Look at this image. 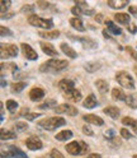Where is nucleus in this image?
Segmentation results:
<instances>
[{
	"instance_id": "obj_43",
	"label": "nucleus",
	"mask_w": 137,
	"mask_h": 158,
	"mask_svg": "<svg viewBox=\"0 0 137 158\" xmlns=\"http://www.w3.org/2000/svg\"><path fill=\"white\" fill-rule=\"evenodd\" d=\"M34 10V5H23L22 6V12L23 13H29V12H33Z\"/></svg>"
},
{
	"instance_id": "obj_41",
	"label": "nucleus",
	"mask_w": 137,
	"mask_h": 158,
	"mask_svg": "<svg viewBox=\"0 0 137 158\" xmlns=\"http://www.w3.org/2000/svg\"><path fill=\"white\" fill-rule=\"evenodd\" d=\"M104 136H105V138H108V139L111 140V139H113V138L115 136V133H114L113 129H108V130H105V131H104Z\"/></svg>"
},
{
	"instance_id": "obj_30",
	"label": "nucleus",
	"mask_w": 137,
	"mask_h": 158,
	"mask_svg": "<svg viewBox=\"0 0 137 158\" xmlns=\"http://www.w3.org/2000/svg\"><path fill=\"white\" fill-rule=\"evenodd\" d=\"M84 68H85V70H86V72H89V73H94V72H96L98 69L100 68V64H99V63H96V61H90V63L85 64V65H84Z\"/></svg>"
},
{
	"instance_id": "obj_24",
	"label": "nucleus",
	"mask_w": 137,
	"mask_h": 158,
	"mask_svg": "<svg viewBox=\"0 0 137 158\" xmlns=\"http://www.w3.org/2000/svg\"><path fill=\"white\" fill-rule=\"evenodd\" d=\"M60 48L64 51V54L65 55H67L68 57H71V59H75L76 56H77V54H76V51L74 50L72 47H70L67 44H61V46H60Z\"/></svg>"
},
{
	"instance_id": "obj_45",
	"label": "nucleus",
	"mask_w": 137,
	"mask_h": 158,
	"mask_svg": "<svg viewBox=\"0 0 137 158\" xmlns=\"http://www.w3.org/2000/svg\"><path fill=\"white\" fill-rule=\"evenodd\" d=\"M13 157V152L12 151H2V157L0 158H12Z\"/></svg>"
},
{
	"instance_id": "obj_25",
	"label": "nucleus",
	"mask_w": 137,
	"mask_h": 158,
	"mask_svg": "<svg viewBox=\"0 0 137 158\" xmlns=\"http://www.w3.org/2000/svg\"><path fill=\"white\" fill-rule=\"evenodd\" d=\"M55 138L57 140H61V142H65V140H68L72 138V131L71 130H64V131H60L55 135Z\"/></svg>"
},
{
	"instance_id": "obj_14",
	"label": "nucleus",
	"mask_w": 137,
	"mask_h": 158,
	"mask_svg": "<svg viewBox=\"0 0 137 158\" xmlns=\"http://www.w3.org/2000/svg\"><path fill=\"white\" fill-rule=\"evenodd\" d=\"M104 23H105L107 28H108V32H109V33H112V35H114V36L122 33V29H121L118 26H115L112 21H109V19H105V22H104Z\"/></svg>"
},
{
	"instance_id": "obj_52",
	"label": "nucleus",
	"mask_w": 137,
	"mask_h": 158,
	"mask_svg": "<svg viewBox=\"0 0 137 158\" xmlns=\"http://www.w3.org/2000/svg\"><path fill=\"white\" fill-rule=\"evenodd\" d=\"M102 19H103V15H102V14H99V15H96V17H95V21H96V22H99V23L102 22Z\"/></svg>"
},
{
	"instance_id": "obj_31",
	"label": "nucleus",
	"mask_w": 137,
	"mask_h": 158,
	"mask_svg": "<svg viewBox=\"0 0 137 158\" xmlns=\"http://www.w3.org/2000/svg\"><path fill=\"white\" fill-rule=\"evenodd\" d=\"M0 138L2 140H8V139H15L17 138V134L10 131V130H5V129H2V134H0Z\"/></svg>"
},
{
	"instance_id": "obj_27",
	"label": "nucleus",
	"mask_w": 137,
	"mask_h": 158,
	"mask_svg": "<svg viewBox=\"0 0 137 158\" xmlns=\"http://www.w3.org/2000/svg\"><path fill=\"white\" fill-rule=\"evenodd\" d=\"M112 97L114 98V100H118V101H126V98H127V96L124 94V92L122 89H119V88H113Z\"/></svg>"
},
{
	"instance_id": "obj_6",
	"label": "nucleus",
	"mask_w": 137,
	"mask_h": 158,
	"mask_svg": "<svg viewBox=\"0 0 137 158\" xmlns=\"http://www.w3.org/2000/svg\"><path fill=\"white\" fill-rule=\"evenodd\" d=\"M55 112L56 114H66L68 116H75L77 115V108L71 106V105H67V103H64V105H60L55 108Z\"/></svg>"
},
{
	"instance_id": "obj_34",
	"label": "nucleus",
	"mask_w": 137,
	"mask_h": 158,
	"mask_svg": "<svg viewBox=\"0 0 137 158\" xmlns=\"http://www.w3.org/2000/svg\"><path fill=\"white\" fill-rule=\"evenodd\" d=\"M10 151L13 152V157H14V158H28L27 154L23 153V152L19 149V148H17V147H10Z\"/></svg>"
},
{
	"instance_id": "obj_3",
	"label": "nucleus",
	"mask_w": 137,
	"mask_h": 158,
	"mask_svg": "<svg viewBox=\"0 0 137 158\" xmlns=\"http://www.w3.org/2000/svg\"><path fill=\"white\" fill-rule=\"evenodd\" d=\"M40 126H42L43 129L46 130H56L57 127L60 126H64L66 124L65 118L64 117H60V116H55V117H48V118H45V120L38 123Z\"/></svg>"
},
{
	"instance_id": "obj_19",
	"label": "nucleus",
	"mask_w": 137,
	"mask_h": 158,
	"mask_svg": "<svg viewBox=\"0 0 137 158\" xmlns=\"http://www.w3.org/2000/svg\"><path fill=\"white\" fill-rule=\"evenodd\" d=\"M127 5H128L127 0H108V6L113 9H122Z\"/></svg>"
},
{
	"instance_id": "obj_29",
	"label": "nucleus",
	"mask_w": 137,
	"mask_h": 158,
	"mask_svg": "<svg viewBox=\"0 0 137 158\" xmlns=\"http://www.w3.org/2000/svg\"><path fill=\"white\" fill-rule=\"evenodd\" d=\"M25 87H27V82H15L12 84V92L19 93V92H22Z\"/></svg>"
},
{
	"instance_id": "obj_55",
	"label": "nucleus",
	"mask_w": 137,
	"mask_h": 158,
	"mask_svg": "<svg viewBox=\"0 0 137 158\" xmlns=\"http://www.w3.org/2000/svg\"><path fill=\"white\" fill-rule=\"evenodd\" d=\"M133 158H137V154H136V156H133Z\"/></svg>"
},
{
	"instance_id": "obj_17",
	"label": "nucleus",
	"mask_w": 137,
	"mask_h": 158,
	"mask_svg": "<svg viewBox=\"0 0 137 158\" xmlns=\"http://www.w3.org/2000/svg\"><path fill=\"white\" fill-rule=\"evenodd\" d=\"M65 96L67 97V100H70L72 102H79L81 101V92L80 91H77V89H72L70 92H67L65 93Z\"/></svg>"
},
{
	"instance_id": "obj_32",
	"label": "nucleus",
	"mask_w": 137,
	"mask_h": 158,
	"mask_svg": "<svg viewBox=\"0 0 137 158\" xmlns=\"http://www.w3.org/2000/svg\"><path fill=\"white\" fill-rule=\"evenodd\" d=\"M126 103L131 108H137V96L136 94H130L126 98Z\"/></svg>"
},
{
	"instance_id": "obj_48",
	"label": "nucleus",
	"mask_w": 137,
	"mask_h": 158,
	"mask_svg": "<svg viewBox=\"0 0 137 158\" xmlns=\"http://www.w3.org/2000/svg\"><path fill=\"white\" fill-rule=\"evenodd\" d=\"M111 143H112V145H115V147L118 145V147H119V145H121V139H118L117 136H114L113 139H111Z\"/></svg>"
},
{
	"instance_id": "obj_37",
	"label": "nucleus",
	"mask_w": 137,
	"mask_h": 158,
	"mask_svg": "<svg viewBox=\"0 0 137 158\" xmlns=\"http://www.w3.org/2000/svg\"><path fill=\"white\" fill-rule=\"evenodd\" d=\"M10 2H9V0H6V2H5V0H2V2H0V6H2V14H4L6 10H8V8L9 6H10Z\"/></svg>"
},
{
	"instance_id": "obj_28",
	"label": "nucleus",
	"mask_w": 137,
	"mask_h": 158,
	"mask_svg": "<svg viewBox=\"0 0 137 158\" xmlns=\"http://www.w3.org/2000/svg\"><path fill=\"white\" fill-rule=\"evenodd\" d=\"M38 35H40L41 37H43V38L55 40V38H57L58 36H60V32L58 31H41Z\"/></svg>"
},
{
	"instance_id": "obj_4",
	"label": "nucleus",
	"mask_w": 137,
	"mask_h": 158,
	"mask_svg": "<svg viewBox=\"0 0 137 158\" xmlns=\"http://www.w3.org/2000/svg\"><path fill=\"white\" fill-rule=\"evenodd\" d=\"M28 22L31 23L32 26L34 27H41V28H45V29H51L53 27V22H52V19H45L40 15H31L28 18Z\"/></svg>"
},
{
	"instance_id": "obj_22",
	"label": "nucleus",
	"mask_w": 137,
	"mask_h": 158,
	"mask_svg": "<svg viewBox=\"0 0 137 158\" xmlns=\"http://www.w3.org/2000/svg\"><path fill=\"white\" fill-rule=\"evenodd\" d=\"M70 38H74V40H77L79 42H81L85 47H88V48H94V47H96V44L93 41V40H90V38H83V37H74V36H70Z\"/></svg>"
},
{
	"instance_id": "obj_15",
	"label": "nucleus",
	"mask_w": 137,
	"mask_h": 158,
	"mask_svg": "<svg viewBox=\"0 0 137 158\" xmlns=\"http://www.w3.org/2000/svg\"><path fill=\"white\" fill-rule=\"evenodd\" d=\"M95 87L98 88V91L102 94L108 93V91H109V84L107 83L104 79H98V81H95Z\"/></svg>"
},
{
	"instance_id": "obj_18",
	"label": "nucleus",
	"mask_w": 137,
	"mask_h": 158,
	"mask_svg": "<svg viewBox=\"0 0 137 158\" xmlns=\"http://www.w3.org/2000/svg\"><path fill=\"white\" fill-rule=\"evenodd\" d=\"M70 24L76 29V31H79V32H84L85 31V27L83 24V21L80 18H77V17H74L70 19Z\"/></svg>"
},
{
	"instance_id": "obj_26",
	"label": "nucleus",
	"mask_w": 137,
	"mask_h": 158,
	"mask_svg": "<svg viewBox=\"0 0 137 158\" xmlns=\"http://www.w3.org/2000/svg\"><path fill=\"white\" fill-rule=\"evenodd\" d=\"M122 124L126 125V126H131L133 129V131L137 134V120H135V118H132V117L126 116V117L122 118Z\"/></svg>"
},
{
	"instance_id": "obj_36",
	"label": "nucleus",
	"mask_w": 137,
	"mask_h": 158,
	"mask_svg": "<svg viewBox=\"0 0 137 158\" xmlns=\"http://www.w3.org/2000/svg\"><path fill=\"white\" fill-rule=\"evenodd\" d=\"M28 127V124L27 123H17L15 125H14V129H15V131H23V130H25Z\"/></svg>"
},
{
	"instance_id": "obj_38",
	"label": "nucleus",
	"mask_w": 137,
	"mask_h": 158,
	"mask_svg": "<svg viewBox=\"0 0 137 158\" xmlns=\"http://www.w3.org/2000/svg\"><path fill=\"white\" fill-rule=\"evenodd\" d=\"M50 158H65V157H64V154H62L60 151L52 149L51 153H50Z\"/></svg>"
},
{
	"instance_id": "obj_5",
	"label": "nucleus",
	"mask_w": 137,
	"mask_h": 158,
	"mask_svg": "<svg viewBox=\"0 0 137 158\" xmlns=\"http://www.w3.org/2000/svg\"><path fill=\"white\" fill-rule=\"evenodd\" d=\"M115 79L123 88H128V89H133L135 88V82H133V78L127 73V72H118L115 74Z\"/></svg>"
},
{
	"instance_id": "obj_40",
	"label": "nucleus",
	"mask_w": 137,
	"mask_h": 158,
	"mask_svg": "<svg viewBox=\"0 0 137 158\" xmlns=\"http://www.w3.org/2000/svg\"><path fill=\"white\" fill-rule=\"evenodd\" d=\"M83 131H84L85 135H89V136L94 135V131L92 130V127H90L89 125H84V126H83Z\"/></svg>"
},
{
	"instance_id": "obj_54",
	"label": "nucleus",
	"mask_w": 137,
	"mask_h": 158,
	"mask_svg": "<svg viewBox=\"0 0 137 158\" xmlns=\"http://www.w3.org/2000/svg\"><path fill=\"white\" fill-rule=\"evenodd\" d=\"M2 87H5V81H4V78L2 79Z\"/></svg>"
},
{
	"instance_id": "obj_20",
	"label": "nucleus",
	"mask_w": 137,
	"mask_h": 158,
	"mask_svg": "<svg viewBox=\"0 0 137 158\" xmlns=\"http://www.w3.org/2000/svg\"><path fill=\"white\" fill-rule=\"evenodd\" d=\"M114 19L118 23L121 24H127L128 26L130 24V21H131V18H130V14H127V13H117L114 15Z\"/></svg>"
},
{
	"instance_id": "obj_33",
	"label": "nucleus",
	"mask_w": 137,
	"mask_h": 158,
	"mask_svg": "<svg viewBox=\"0 0 137 158\" xmlns=\"http://www.w3.org/2000/svg\"><path fill=\"white\" fill-rule=\"evenodd\" d=\"M56 105H57V102H56L55 100H47V101H45L43 103H41L38 107H40L41 110H45V108H52V107L56 108Z\"/></svg>"
},
{
	"instance_id": "obj_13",
	"label": "nucleus",
	"mask_w": 137,
	"mask_h": 158,
	"mask_svg": "<svg viewBox=\"0 0 137 158\" xmlns=\"http://www.w3.org/2000/svg\"><path fill=\"white\" fill-rule=\"evenodd\" d=\"M41 48H42V51L46 54V55H50V56H57V51H56V48L51 45V44H48V42H41Z\"/></svg>"
},
{
	"instance_id": "obj_49",
	"label": "nucleus",
	"mask_w": 137,
	"mask_h": 158,
	"mask_svg": "<svg viewBox=\"0 0 137 158\" xmlns=\"http://www.w3.org/2000/svg\"><path fill=\"white\" fill-rule=\"evenodd\" d=\"M128 10H130V13H131V14H133L135 17H137V8H136V6L131 5V6L128 8Z\"/></svg>"
},
{
	"instance_id": "obj_35",
	"label": "nucleus",
	"mask_w": 137,
	"mask_h": 158,
	"mask_svg": "<svg viewBox=\"0 0 137 158\" xmlns=\"http://www.w3.org/2000/svg\"><path fill=\"white\" fill-rule=\"evenodd\" d=\"M17 107H18V102H17V101H14V100H8V101H6V108H8V110L10 111V112L15 111Z\"/></svg>"
},
{
	"instance_id": "obj_11",
	"label": "nucleus",
	"mask_w": 137,
	"mask_h": 158,
	"mask_svg": "<svg viewBox=\"0 0 137 158\" xmlns=\"http://www.w3.org/2000/svg\"><path fill=\"white\" fill-rule=\"evenodd\" d=\"M83 118L88 124H93V125H96V126H103L104 125V120L102 117L96 116V115H85Z\"/></svg>"
},
{
	"instance_id": "obj_53",
	"label": "nucleus",
	"mask_w": 137,
	"mask_h": 158,
	"mask_svg": "<svg viewBox=\"0 0 137 158\" xmlns=\"http://www.w3.org/2000/svg\"><path fill=\"white\" fill-rule=\"evenodd\" d=\"M103 35H104V37H105V38H111V36H109L108 33H107L105 31H103ZM111 40H112V38H111ZM112 41H113V40H112Z\"/></svg>"
},
{
	"instance_id": "obj_7",
	"label": "nucleus",
	"mask_w": 137,
	"mask_h": 158,
	"mask_svg": "<svg viewBox=\"0 0 137 158\" xmlns=\"http://www.w3.org/2000/svg\"><path fill=\"white\" fill-rule=\"evenodd\" d=\"M25 145H27L28 149H31V151L41 149V148L43 147L41 139H40V138H37V136H31V138H28V139L25 140Z\"/></svg>"
},
{
	"instance_id": "obj_8",
	"label": "nucleus",
	"mask_w": 137,
	"mask_h": 158,
	"mask_svg": "<svg viewBox=\"0 0 137 158\" xmlns=\"http://www.w3.org/2000/svg\"><path fill=\"white\" fill-rule=\"evenodd\" d=\"M18 55V47L15 45H9V46H2V59L5 57H15Z\"/></svg>"
},
{
	"instance_id": "obj_23",
	"label": "nucleus",
	"mask_w": 137,
	"mask_h": 158,
	"mask_svg": "<svg viewBox=\"0 0 137 158\" xmlns=\"http://www.w3.org/2000/svg\"><path fill=\"white\" fill-rule=\"evenodd\" d=\"M103 112L105 114V115H108V116H111L112 118H117L119 116V108L118 107H114V106H109V107H105L104 110H103Z\"/></svg>"
},
{
	"instance_id": "obj_12",
	"label": "nucleus",
	"mask_w": 137,
	"mask_h": 158,
	"mask_svg": "<svg viewBox=\"0 0 137 158\" xmlns=\"http://www.w3.org/2000/svg\"><path fill=\"white\" fill-rule=\"evenodd\" d=\"M45 96V91L42 89V88H32L31 92H29V98H31L32 101H38V100H41V98H43Z\"/></svg>"
},
{
	"instance_id": "obj_44",
	"label": "nucleus",
	"mask_w": 137,
	"mask_h": 158,
	"mask_svg": "<svg viewBox=\"0 0 137 158\" xmlns=\"http://www.w3.org/2000/svg\"><path fill=\"white\" fill-rule=\"evenodd\" d=\"M126 50L128 51V54H130V55H131V56L135 59V60L137 61V52L133 50V48H132V47H126Z\"/></svg>"
},
{
	"instance_id": "obj_16",
	"label": "nucleus",
	"mask_w": 137,
	"mask_h": 158,
	"mask_svg": "<svg viewBox=\"0 0 137 158\" xmlns=\"http://www.w3.org/2000/svg\"><path fill=\"white\" fill-rule=\"evenodd\" d=\"M83 106L85 108H94V107H96L98 106V101H96L95 96L94 94H89V96H88L85 100H84V102H83Z\"/></svg>"
},
{
	"instance_id": "obj_2",
	"label": "nucleus",
	"mask_w": 137,
	"mask_h": 158,
	"mask_svg": "<svg viewBox=\"0 0 137 158\" xmlns=\"http://www.w3.org/2000/svg\"><path fill=\"white\" fill-rule=\"evenodd\" d=\"M65 149L67 153H70L71 156H83L88 152V149H89V147H88V144L83 140H75V142H71L65 145Z\"/></svg>"
},
{
	"instance_id": "obj_51",
	"label": "nucleus",
	"mask_w": 137,
	"mask_h": 158,
	"mask_svg": "<svg viewBox=\"0 0 137 158\" xmlns=\"http://www.w3.org/2000/svg\"><path fill=\"white\" fill-rule=\"evenodd\" d=\"M86 158H102L100 154H98V153H93V154H89Z\"/></svg>"
},
{
	"instance_id": "obj_47",
	"label": "nucleus",
	"mask_w": 137,
	"mask_h": 158,
	"mask_svg": "<svg viewBox=\"0 0 137 158\" xmlns=\"http://www.w3.org/2000/svg\"><path fill=\"white\" fill-rule=\"evenodd\" d=\"M75 4H76V6H79V8H84V10H88V4L86 3H84V2H75Z\"/></svg>"
},
{
	"instance_id": "obj_42",
	"label": "nucleus",
	"mask_w": 137,
	"mask_h": 158,
	"mask_svg": "<svg viewBox=\"0 0 137 158\" xmlns=\"http://www.w3.org/2000/svg\"><path fill=\"white\" fill-rule=\"evenodd\" d=\"M121 135H122V138H124V139H131V138H132V134L127 129H124V127H123V129H121Z\"/></svg>"
},
{
	"instance_id": "obj_39",
	"label": "nucleus",
	"mask_w": 137,
	"mask_h": 158,
	"mask_svg": "<svg viewBox=\"0 0 137 158\" xmlns=\"http://www.w3.org/2000/svg\"><path fill=\"white\" fill-rule=\"evenodd\" d=\"M0 33L2 36H13V32L6 27H0Z\"/></svg>"
},
{
	"instance_id": "obj_21",
	"label": "nucleus",
	"mask_w": 137,
	"mask_h": 158,
	"mask_svg": "<svg viewBox=\"0 0 137 158\" xmlns=\"http://www.w3.org/2000/svg\"><path fill=\"white\" fill-rule=\"evenodd\" d=\"M71 12H72V14L74 15H76L77 18H79L80 15H92L94 12L92 10V9H88V10H84V9H81V8H79V6H72L71 8Z\"/></svg>"
},
{
	"instance_id": "obj_10",
	"label": "nucleus",
	"mask_w": 137,
	"mask_h": 158,
	"mask_svg": "<svg viewBox=\"0 0 137 158\" xmlns=\"http://www.w3.org/2000/svg\"><path fill=\"white\" fill-rule=\"evenodd\" d=\"M58 88H60L64 93H67V92L75 89V85H74V82L70 81V79H62V81H60V83H58Z\"/></svg>"
},
{
	"instance_id": "obj_1",
	"label": "nucleus",
	"mask_w": 137,
	"mask_h": 158,
	"mask_svg": "<svg viewBox=\"0 0 137 158\" xmlns=\"http://www.w3.org/2000/svg\"><path fill=\"white\" fill-rule=\"evenodd\" d=\"M68 63L65 60H57V59H52V60H48L47 63H45L43 65L40 66V70L42 73H60L61 70H64L65 68H67Z\"/></svg>"
},
{
	"instance_id": "obj_50",
	"label": "nucleus",
	"mask_w": 137,
	"mask_h": 158,
	"mask_svg": "<svg viewBox=\"0 0 137 158\" xmlns=\"http://www.w3.org/2000/svg\"><path fill=\"white\" fill-rule=\"evenodd\" d=\"M128 31H130L131 33H136L137 28H136V26H135V24H128Z\"/></svg>"
},
{
	"instance_id": "obj_9",
	"label": "nucleus",
	"mask_w": 137,
	"mask_h": 158,
	"mask_svg": "<svg viewBox=\"0 0 137 158\" xmlns=\"http://www.w3.org/2000/svg\"><path fill=\"white\" fill-rule=\"evenodd\" d=\"M21 48H22V51H23V55L28 59V60H37V59H38L37 52H36L29 45L22 44V45H21Z\"/></svg>"
},
{
	"instance_id": "obj_46",
	"label": "nucleus",
	"mask_w": 137,
	"mask_h": 158,
	"mask_svg": "<svg viewBox=\"0 0 137 158\" xmlns=\"http://www.w3.org/2000/svg\"><path fill=\"white\" fill-rule=\"evenodd\" d=\"M38 116H41V114H40V112H34V114H27V115H25V117L28 118V120H33V118H36V117H38Z\"/></svg>"
}]
</instances>
